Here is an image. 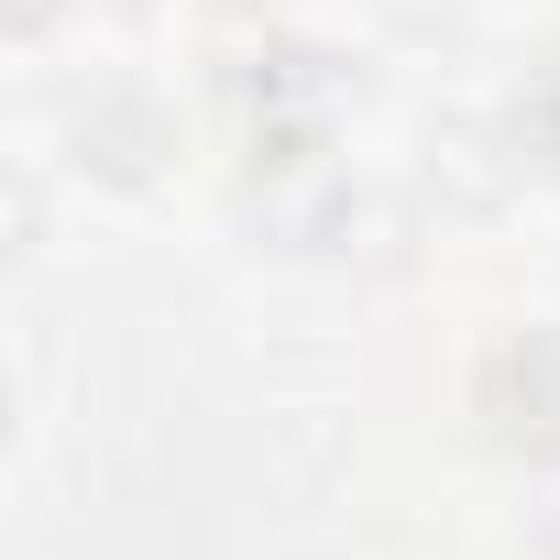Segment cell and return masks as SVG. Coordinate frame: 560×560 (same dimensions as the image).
<instances>
[{
	"label": "cell",
	"instance_id": "6da1fadb",
	"mask_svg": "<svg viewBox=\"0 0 560 560\" xmlns=\"http://www.w3.org/2000/svg\"><path fill=\"white\" fill-rule=\"evenodd\" d=\"M352 110V67L319 45H242L220 56V121L242 132V154H330Z\"/></svg>",
	"mask_w": 560,
	"mask_h": 560
},
{
	"label": "cell",
	"instance_id": "7a4b0ae2",
	"mask_svg": "<svg viewBox=\"0 0 560 560\" xmlns=\"http://www.w3.org/2000/svg\"><path fill=\"white\" fill-rule=\"evenodd\" d=\"M242 209H253V231H275V242L319 253V242H341V220H352V187H341V165H330V154H253V176H242Z\"/></svg>",
	"mask_w": 560,
	"mask_h": 560
},
{
	"label": "cell",
	"instance_id": "3957f363",
	"mask_svg": "<svg viewBox=\"0 0 560 560\" xmlns=\"http://www.w3.org/2000/svg\"><path fill=\"white\" fill-rule=\"evenodd\" d=\"M165 143H176V132H165V110H154V100H100V110L78 121V165H100L110 187H143Z\"/></svg>",
	"mask_w": 560,
	"mask_h": 560
},
{
	"label": "cell",
	"instance_id": "277c9868",
	"mask_svg": "<svg viewBox=\"0 0 560 560\" xmlns=\"http://www.w3.org/2000/svg\"><path fill=\"white\" fill-rule=\"evenodd\" d=\"M516 143H527V154H538V165L560 176V67H549V78H538V89L516 100Z\"/></svg>",
	"mask_w": 560,
	"mask_h": 560
},
{
	"label": "cell",
	"instance_id": "5b68a950",
	"mask_svg": "<svg viewBox=\"0 0 560 560\" xmlns=\"http://www.w3.org/2000/svg\"><path fill=\"white\" fill-rule=\"evenodd\" d=\"M0 23H12V34H45V23H56V0H0Z\"/></svg>",
	"mask_w": 560,
	"mask_h": 560
},
{
	"label": "cell",
	"instance_id": "8992f818",
	"mask_svg": "<svg viewBox=\"0 0 560 560\" xmlns=\"http://www.w3.org/2000/svg\"><path fill=\"white\" fill-rule=\"evenodd\" d=\"M231 12H264V0H231Z\"/></svg>",
	"mask_w": 560,
	"mask_h": 560
}]
</instances>
